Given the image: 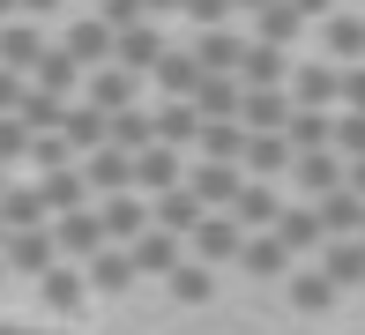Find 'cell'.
<instances>
[{"mask_svg": "<svg viewBox=\"0 0 365 335\" xmlns=\"http://www.w3.org/2000/svg\"><path fill=\"white\" fill-rule=\"evenodd\" d=\"M291 105L336 112V105H343V67L321 60V53H298V60H291Z\"/></svg>", "mask_w": 365, "mask_h": 335, "instance_id": "obj_1", "label": "cell"}, {"mask_svg": "<svg viewBox=\"0 0 365 335\" xmlns=\"http://www.w3.org/2000/svg\"><path fill=\"white\" fill-rule=\"evenodd\" d=\"M53 246H60V261H97V254H105V216H97V201H90V209H68V216H53Z\"/></svg>", "mask_w": 365, "mask_h": 335, "instance_id": "obj_2", "label": "cell"}, {"mask_svg": "<svg viewBox=\"0 0 365 335\" xmlns=\"http://www.w3.org/2000/svg\"><path fill=\"white\" fill-rule=\"evenodd\" d=\"M246 239H254V231H239V224H231V209H217V216H202V231L187 239V254L209 261V268H239Z\"/></svg>", "mask_w": 365, "mask_h": 335, "instance_id": "obj_3", "label": "cell"}, {"mask_svg": "<svg viewBox=\"0 0 365 335\" xmlns=\"http://www.w3.org/2000/svg\"><path fill=\"white\" fill-rule=\"evenodd\" d=\"M142 82H149V75L105 60V67H90V75H82V97H90L97 112H127V105H142Z\"/></svg>", "mask_w": 365, "mask_h": 335, "instance_id": "obj_4", "label": "cell"}, {"mask_svg": "<svg viewBox=\"0 0 365 335\" xmlns=\"http://www.w3.org/2000/svg\"><path fill=\"white\" fill-rule=\"evenodd\" d=\"M172 187H187V149H172V142H149L142 157H135V194H172Z\"/></svg>", "mask_w": 365, "mask_h": 335, "instance_id": "obj_5", "label": "cell"}, {"mask_svg": "<svg viewBox=\"0 0 365 335\" xmlns=\"http://www.w3.org/2000/svg\"><path fill=\"white\" fill-rule=\"evenodd\" d=\"M239 82H246V90H291V45L246 38V53H239Z\"/></svg>", "mask_w": 365, "mask_h": 335, "instance_id": "obj_6", "label": "cell"}, {"mask_svg": "<svg viewBox=\"0 0 365 335\" xmlns=\"http://www.w3.org/2000/svg\"><path fill=\"white\" fill-rule=\"evenodd\" d=\"M321 60H336V67H358L365 60V15L358 8H336V15H321Z\"/></svg>", "mask_w": 365, "mask_h": 335, "instance_id": "obj_7", "label": "cell"}, {"mask_svg": "<svg viewBox=\"0 0 365 335\" xmlns=\"http://www.w3.org/2000/svg\"><path fill=\"white\" fill-rule=\"evenodd\" d=\"M0 261H8V276H30V283H38L45 268L60 261V246H53V224H38V231H8Z\"/></svg>", "mask_w": 365, "mask_h": 335, "instance_id": "obj_8", "label": "cell"}, {"mask_svg": "<svg viewBox=\"0 0 365 335\" xmlns=\"http://www.w3.org/2000/svg\"><path fill=\"white\" fill-rule=\"evenodd\" d=\"M97 216H105V239H112V246H135L142 231L157 224V216H149V194H135V187H127V194H105V201H97Z\"/></svg>", "mask_w": 365, "mask_h": 335, "instance_id": "obj_9", "label": "cell"}, {"mask_svg": "<svg viewBox=\"0 0 365 335\" xmlns=\"http://www.w3.org/2000/svg\"><path fill=\"white\" fill-rule=\"evenodd\" d=\"M164 53H172V30H164V23H135V30H120V38H112V60L135 67V75H157Z\"/></svg>", "mask_w": 365, "mask_h": 335, "instance_id": "obj_10", "label": "cell"}, {"mask_svg": "<svg viewBox=\"0 0 365 335\" xmlns=\"http://www.w3.org/2000/svg\"><path fill=\"white\" fill-rule=\"evenodd\" d=\"M53 53V30L30 23V15H15V23H0V60L23 67V75H38V60Z\"/></svg>", "mask_w": 365, "mask_h": 335, "instance_id": "obj_11", "label": "cell"}, {"mask_svg": "<svg viewBox=\"0 0 365 335\" xmlns=\"http://www.w3.org/2000/svg\"><path fill=\"white\" fill-rule=\"evenodd\" d=\"M269 231L284 239V254H291V261H306V254H321V246H328V224H321V209H313V201L284 209V216H276Z\"/></svg>", "mask_w": 365, "mask_h": 335, "instance_id": "obj_12", "label": "cell"}, {"mask_svg": "<svg viewBox=\"0 0 365 335\" xmlns=\"http://www.w3.org/2000/svg\"><path fill=\"white\" fill-rule=\"evenodd\" d=\"M82 276H90V298H127V291L142 283V268H135L127 246H105L97 261H82Z\"/></svg>", "mask_w": 365, "mask_h": 335, "instance_id": "obj_13", "label": "cell"}, {"mask_svg": "<svg viewBox=\"0 0 365 335\" xmlns=\"http://www.w3.org/2000/svg\"><path fill=\"white\" fill-rule=\"evenodd\" d=\"M60 45H68L82 67H105V60H112V23L82 8V15H68V23H60Z\"/></svg>", "mask_w": 365, "mask_h": 335, "instance_id": "obj_14", "label": "cell"}, {"mask_svg": "<svg viewBox=\"0 0 365 335\" xmlns=\"http://www.w3.org/2000/svg\"><path fill=\"white\" fill-rule=\"evenodd\" d=\"M60 142H68V149H75V164H82L90 149H105V142H112V112H97L90 97H75L68 120H60Z\"/></svg>", "mask_w": 365, "mask_h": 335, "instance_id": "obj_15", "label": "cell"}, {"mask_svg": "<svg viewBox=\"0 0 365 335\" xmlns=\"http://www.w3.org/2000/svg\"><path fill=\"white\" fill-rule=\"evenodd\" d=\"M343 179H351V164H343L336 149H313V157H291V187L306 194V201H321V194H336Z\"/></svg>", "mask_w": 365, "mask_h": 335, "instance_id": "obj_16", "label": "cell"}, {"mask_svg": "<svg viewBox=\"0 0 365 335\" xmlns=\"http://www.w3.org/2000/svg\"><path fill=\"white\" fill-rule=\"evenodd\" d=\"M149 216H157V231H179V239H194V231H202V216H217V209H209L194 187H172V194L149 201Z\"/></svg>", "mask_w": 365, "mask_h": 335, "instance_id": "obj_17", "label": "cell"}, {"mask_svg": "<svg viewBox=\"0 0 365 335\" xmlns=\"http://www.w3.org/2000/svg\"><path fill=\"white\" fill-rule=\"evenodd\" d=\"M82 179H90V194L105 201V194H127L135 187V157H127V149H90V157H82Z\"/></svg>", "mask_w": 365, "mask_h": 335, "instance_id": "obj_18", "label": "cell"}, {"mask_svg": "<svg viewBox=\"0 0 365 335\" xmlns=\"http://www.w3.org/2000/svg\"><path fill=\"white\" fill-rule=\"evenodd\" d=\"M313 30V15L298 8V0H269V8L254 15V23H246V38H269V45H298Z\"/></svg>", "mask_w": 365, "mask_h": 335, "instance_id": "obj_19", "label": "cell"}, {"mask_svg": "<svg viewBox=\"0 0 365 335\" xmlns=\"http://www.w3.org/2000/svg\"><path fill=\"white\" fill-rule=\"evenodd\" d=\"M187 187L202 194L209 209H231L239 187H246V164H202V157H194V164H187Z\"/></svg>", "mask_w": 365, "mask_h": 335, "instance_id": "obj_20", "label": "cell"}, {"mask_svg": "<svg viewBox=\"0 0 365 335\" xmlns=\"http://www.w3.org/2000/svg\"><path fill=\"white\" fill-rule=\"evenodd\" d=\"M246 120H202V142H194V157L202 164H246Z\"/></svg>", "mask_w": 365, "mask_h": 335, "instance_id": "obj_21", "label": "cell"}, {"mask_svg": "<svg viewBox=\"0 0 365 335\" xmlns=\"http://www.w3.org/2000/svg\"><path fill=\"white\" fill-rule=\"evenodd\" d=\"M276 216H284V194H276L269 179H246L239 201H231V224H239V231H269Z\"/></svg>", "mask_w": 365, "mask_h": 335, "instance_id": "obj_22", "label": "cell"}, {"mask_svg": "<svg viewBox=\"0 0 365 335\" xmlns=\"http://www.w3.org/2000/svg\"><path fill=\"white\" fill-rule=\"evenodd\" d=\"M127 254H135V268H142V276H172V268L187 261V239H179V231H157V224H149L142 239L127 246Z\"/></svg>", "mask_w": 365, "mask_h": 335, "instance_id": "obj_23", "label": "cell"}, {"mask_svg": "<svg viewBox=\"0 0 365 335\" xmlns=\"http://www.w3.org/2000/svg\"><path fill=\"white\" fill-rule=\"evenodd\" d=\"M239 276H254V283H284V276H291L284 239H276V231H254V239H246V254H239Z\"/></svg>", "mask_w": 365, "mask_h": 335, "instance_id": "obj_24", "label": "cell"}, {"mask_svg": "<svg viewBox=\"0 0 365 335\" xmlns=\"http://www.w3.org/2000/svg\"><path fill=\"white\" fill-rule=\"evenodd\" d=\"M38 194H45V216H68V209H90V179H82V164H68V172H38Z\"/></svg>", "mask_w": 365, "mask_h": 335, "instance_id": "obj_25", "label": "cell"}, {"mask_svg": "<svg viewBox=\"0 0 365 335\" xmlns=\"http://www.w3.org/2000/svg\"><path fill=\"white\" fill-rule=\"evenodd\" d=\"M321 276L336 291H365V239H328L321 246Z\"/></svg>", "mask_w": 365, "mask_h": 335, "instance_id": "obj_26", "label": "cell"}, {"mask_svg": "<svg viewBox=\"0 0 365 335\" xmlns=\"http://www.w3.org/2000/svg\"><path fill=\"white\" fill-rule=\"evenodd\" d=\"M202 120H239V105H246V82L239 75H202V90L187 97Z\"/></svg>", "mask_w": 365, "mask_h": 335, "instance_id": "obj_27", "label": "cell"}, {"mask_svg": "<svg viewBox=\"0 0 365 335\" xmlns=\"http://www.w3.org/2000/svg\"><path fill=\"white\" fill-rule=\"evenodd\" d=\"M38 298H45V306H53V313H75L82 298H90V276H82L75 261H53V268H45V276H38Z\"/></svg>", "mask_w": 365, "mask_h": 335, "instance_id": "obj_28", "label": "cell"}, {"mask_svg": "<svg viewBox=\"0 0 365 335\" xmlns=\"http://www.w3.org/2000/svg\"><path fill=\"white\" fill-rule=\"evenodd\" d=\"M239 120H246V134H284L291 127V90H246Z\"/></svg>", "mask_w": 365, "mask_h": 335, "instance_id": "obj_29", "label": "cell"}, {"mask_svg": "<svg viewBox=\"0 0 365 335\" xmlns=\"http://www.w3.org/2000/svg\"><path fill=\"white\" fill-rule=\"evenodd\" d=\"M246 179H291V134H254L246 142Z\"/></svg>", "mask_w": 365, "mask_h": 335, "instance_id": "obj_30", "label": "cell"}, {"mask_svg": "<svg viewBox=\"0 0 365 335\" xmlns=\"http://www.w3.org/2000/svg\"><path fill=\"white\" fill-rule=\"evenodd\" d=\"M157 142H172V149L194 157V142H202V112H194L187 97H164V105H157Z\"/></svg>", "mask_w": 365, "mask_h": 335, "instance_id": "obj_31", "label": "cell"}, {"mask_svg": "<svg viewBox=\"0 0 365 335\" xmlns=\"http://www.w3.org/2000/svg\"><path fill=\"white\" fill-rule=\"evenodd\" d=\"M313 209H321V224H328V239H358V231H365V201L351 194V179H343L336 194H321V201H313Z\"/></svg>", "mask_w": 365, "mask_h": 335, "instance_id": "obj_32", "label": "cell"}, {"mask_svg": "<svg viewBox=\"0 0 365 335\" xmlns=\"http://www.w3.org/2000/svg\"><path fill=\"white\" fill-rule=\"evenodd\" d=\"M149 82H157V97H194V90H202V60H194L187 45H172V53L157 60V75H149Z\"/></svg>", "mask_w": 365, "mask_h": 335, "instance_id": "obj_33", "label": "cell"}, {"mask_svg": "<svg viewBox=\"0 0 365 335\" xmlns=\"http://www.w3.org/2000/svg\"><path fill=\"white\" fill-rule=\"evenodd\" d=\"M291 157H313V149H336V112H306V105H291Z\"/></svg>", "mask_w": 365, "mask_h": 335, "instance_id": "obj_34", "label": "cell"}, {"mask_svg": "<svg viewBox=\"0 0 365 335\" xmlns=\"http://www.w3.org/2000/svg\"><path fill=\"white\" fill-rule=\"evenodd\" d=\"M82 75H90V67H82L68 45L53 38V53L38 60V75H30V82H38V90H60V97H82Z\"/></svg>", "mask_w": 365, "mask_h": 335, "instance_id": "obj_35", "label": "cell"}, {"mask_svg": "<svg viewBox=\"0 0 365 335\" xmlns=\"http://www.w3.org/2000/svg\"><path fill=\"white\" fill-rule=\"evenodd\" d=\"M68 105H75V97H60V90H38V82H30V97L15 105V120H23L30 134H60V120H68Z\"/></svg>", "mask_w": 365, "mask_h": 335, "instance_id": "obj_36", "label": "cell"}, {"mask_svg": "<svg viewBox=\"0 0 365 335\" xmlns=\"http://www.w3.org/2000/svg\"><path fill=\"white\" fill-rule=\"evenodd\" d=\"M164 291H172V298H179V306H202V298H209V291H217V268H209V261H194V254H187V261H179V268H172V276H164Z\"/></svg>", "mask_w": 365, "mask_h": 335, "instance_id": "obj_37", "label": "cell"}, {"mask_svg": "<svg viewBox=\"0 0 365 335\" xmlns=\"http://www.w3.org/2000/svg\"><path fill=\"white\" fill-rule=\"evenodd\" d=\"M336 298H343V291L321 276V261H313V268H291V306H298V313H328Z\"/></svg>", "mask_w": 365, "mask_h": 335, "instance_id": "obj_38", "label": "cell"}, {"mask_svg": "<svg viewBox=\"0 0 365 335\" xmlns=\"http://www.w3.org/2000/svg\"><path fill=\"white\" fill-rule=\"evenodd\" d=\"M149 142H157V112H142V105L112 112V149H127V157H142Z\"/></svg>", "mask_w": 365, "mask_h": 335, "instance_id": "obj_39", "label": "cell"}, {"mask_svg": "<svg viewBox=\"0 0 365 335\" xmlns=\"http://www.w3.org/2000/svg\"><path fill=\"white\" fill-rule=\"evenodd\" d=\"M0 224H8V231L53 224V216H45V194H38V187H8V194H0Z\"/></svg>", "mask_w": 365, "mask_h": 335, "instance_id": "obj_40", "label": "cell"}, {"mask_svg": "<svg viewBox=\"0 0 365 335\" xmlns=\"http://www.w3.org/2000/svg\"><path fill=\"white\" fill-rule=\"evenodd\" d=\"M179 23H187V30H231V23H239V0H187Z\"/></svg>", "mask_w": 365, "mask_h": 335, "instance_id": "obj_41", "label": "cell"}, {"mask_svg": "<svg viewBox=\"0 0 365 335\" xmlns=\"http://www.w3.org/2000/svg\"><path fill=\"white\" fill-rule=\"evenodd\" d=\"M30 149H38V134L15 120V112H0V164L15 172V164H30Z\"/></svg>", "mask_w": 365, "mask_h": 335, "instance_id": "obj_42", "label": "cell"}, {"mask_svg": "<svg viewBox=\"0 0 365 335\" xmlns=\"http://www.w3.org/2000/svg\"><path fill=\"white\" fill-rule=\"evenodd\" d=\"M336 157L343 164L365 157V112H336Z\"/></svg>", "mask_w": 365, "mask_h": 335, "instance_id": "obj_43", "label": "cell"}, {"mask_svg": "<svg viewBox=\"0 0 365 335\" xmlns=\"http://www.w3.org/2000/svg\"><path fill=\"white\" fill-rule=\"evenodd\" d=\"M90 15H105V23H112V38H120V30H135V23H149V15H142V0H90Z\"/></svg>", "mask_w": 365, "mask_h": 335, "instance_id": "obj_44", "label": "cell"}, {"mask_svg": "<svg viewBox=\"0 0 365 335\" xmlns=\"http://www.w3.org/2000/svg\"><path fill=\"white\" fill-rule=\"evenodd\" d=\"M23 97H30V75H23V67H8V60H0V112H15Z\"/></svg>", "mask_w": 365, "mask_h": 335, "instance_id": "obj_45", "label": "cell"}, {"mask_svg": "<svg viewBox=\"0 0 365 335\" xmlns=\"http://www.w3.org/2000/svg\"><path fill=\"white\" fill-rule=\"evenodd\" d=\"M23 15L53 30V23H68V15H75V0H23Z\"/></svg>", "mask_w": 365, "mask_h": 335, "instance_id": "obj_46", "label": "cell"}, {"mask_svg": "<svg viewBox=\"0 0 365 335\" xmlns=\"http://www.w3.org/2000/svg\"><path fill=\"white\" fill-rule=\"evenodd\" d=\"M343 112H365V60L343 67Z\"/></svg>", "mask_w": 365, "mask_h": 335, "instance_id": "obj_47", "label": "cell"}, {"mask_svg": "<svg viewBox=\"0 0 365 335\" xmlns=\"http://www.w3.org/2000/svg\"><path fill=\"white\" fill-rule=\"evenodd\" d=\"M142 15H149V23H179V15H187V0H142Z\"/></svg>", "mask_w": 365, "mask_h": 335, "instance_id": "obj_48", "label": "cell"}, {"mask_svg": "<svg viewBox=\"0 0 365 335\" xmlns=\"http://www.w3.org/2000/svg\"><path fill=\"white\" fill-rule=\"evenodd\" d=\"M351 194H358V201H365V157H358V164H351Z\"/></svg>", "mask_w": 365, "mask_h": 335, "instance_id": "obj_49", "label": "cell"}, {"mask_svg": "<svg viewBox=\"0 0 365 335\" xmlns=\"http://www.w3.org/2000/svg\"><path fill=\"white\" fill-rule=\"evenodd\" d=\"M261 8H269V0H239V23H254V15H261Z\"/></svg>", "mask_w": 365, "mask_h": 335, "instance_id": "obj_50", "label": "cell"}, {"mask_svg": "<svg viewBox=\"0 0 365 335\" xmlns=\"http://www.w3.org/2000/svg\"><path fill=\"white\" fill-rule=\"evenodd\" d=\"M0 335H45V328H0Z\"/></svg>", "mask_w": 365, "mask_h": 335, "instance_id": "obj_51", "label": "cell"}, {"mask_svg": "<svg viewBox=\"0 0 365 335\" xmlns=\"http://www.w3.org/2000/svg\"><path fill=\"white\" fill-rule=\"evenodd\" d=\"M8 187H15V179H8V164H0V194H8Z\"/></svg>", "mask_w": 365, "mask_h": 335, "instance_id": "obj_52", "label": "cell"}, {"mask_svg": "<svg viewBox=\"0 0 365 335\" xmlns=\"http://www.w3.org/2000/svg\"><path fill=\"white\" fill-rule=\"evenodd\" d=\"M0 283H8V261H0Z\"/></svg>", "mask_w": 365, "mask_h": 335, "instance_id": "obj_53", "label": "cell"}, {"mask_svg": "<svg viewBox=\"0 0 365 335\" xmlns=\"http://www.w3.org/2000/svg\"><path fill=\"white\" fill-rule=\"evenodd\" d=\"M0 246H8V224H0Z\"/></svg>", "mask_w": 365, "mask_h": 335, "instance_id": "obj_54", "label": "cell"}, {"mask_svg": "<svg viewBox=\"0 0 365 335\" xmlns=\"http://www.w3.org/2000/svg\"><path fill=\"white\" fill-rule=\"evenodd\" d=\"M82 8H90V0H82Z\"/></svg>", "mask_w": 365, "mask_h": 335, "instance_id": "obj_55", "label": "cell"}, {"mask_svg": "<svg viewBox=\"0 0 365 335\" xmlns=\"http://www.w3.org/2000/svg\"><path fill=\"white\" fill-rule=\"evenodd\" d=\"M358 239H365V231H358Z\"/></svg>", "mask_w": 365, "mask_h": 335, "instance_id": "obj_56", "label": "cell"}]
</instances>
